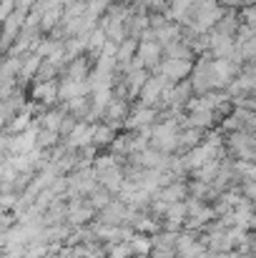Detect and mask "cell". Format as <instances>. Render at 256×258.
<instances>
[{"instance_id":"obj_1","label":"cell","mask_w":256,"mask_h":258,"mask_svg":"<svg viewBox=\"0 0 256 258\" xmlns=\"http://www.w3.org/2000/svg\"><path fill=\"white\" fill-rule=\"evenodd\" d=\"M209 50L216 55V60H231L234 53H236V43H234L231 35L214 30V33L209 35Z\"/></svg>"},{"instance_id":"obj_2","label":"cell","mask_w":256,"mask_h":258,"mask_svg":"<svg viewBox=\"0 0 256 258\" xmlns=\"http://www.w3.org/2000/svg\"><path fill=\"white\" fill-rule=\"evenodd\" d=\"M151 141L159 151H173L176 146H181V136L176 131V123H164V125L153 128Z\"/></svg>"},{"instance_id":"obj_3","label":"cell","mask_w":256,"mask_h":258,"mask_svg":"<svg viewBox=\"0 0 256 258\" xmlns=\"http://www.w3.org/2000/svg\"><path fill=\"white\" fill-rule=\"evenodd\" d=\"M161 76L166 78V81H171V83H176V81H181V78H186L193 68H191V60H173V58H169V60H164L161 63Z\"/></svg>"},{"instance_id":"obj_4","label":"cell","mask_w":256,"mask_h":258,"mask_svg":"<svg viewBox=\"0 0 256 258\" xmlns=\"http://www.w3.org/2000/svg\"><path fill=\"white\" fill-rule=\"evenodd\" d=\"M169 83L171 81H166L164 76H161V78H148V83L141 90V100H143V103H156V100H161V98L166 95V90L171 88Z\"/></svg>"},{"instance_id":"obj_5","label":"cell","mask_w":256,"mask_h":258,"mask_svg":"<svg viewBox=\"0 0 256 258\" xmlns=\"http://www.w3.org/2000/svg\"><path fill=\"white\" fill-rule=\"evenodd\" d=\"M234 71H236V66L231 60H214L211 63V83H214V88L226 86L229 78L234 76Z\"/></svg>"},{"instance_id":"obj_6","label":"cell","mask_w":256,"mask_h":258,"mask_svg":"<svg viewBox=\"0 0 256 258\" xmlns=\"http://www.w3.org/2000/svg\"><path fill=\"white\" fill-rule=\"evenodd\" d=\"M33 95L45 100V103H53L56 98H61V86L56 81H40L38 86L33 88Z\"/></svg>"},{"instance_id":"obj_7","label":"cell","mask_w":256,"mask_h":258,"mask_svg":"<svg viewBox=\"0 0 256 258\" xmlns=\"http://www.w3.org/2000/svg\"><path fill=\"white\" fill-rule=\"evenodd\" d=\"M93 138H95V128L88 123L73 125V131H71V146H88Z\"/></svg>"},{"instance_id":"obj_8","label":"cell","mask_w":256,"mask_h":258,"mask_svg":"<svg viewBox=\"0 0 256 258\" xmlns=\"http://www.w3.org/2000/svg\"><path fill=\"white\" fill-rule=\"evenodd\" d=\"M161 48H164V45H159V43H153V40H146V43H141V48H138V58H141L146 66H156L159 58H161Z\"/></svg>"},{"instance_id":"obj_9","label":"cell","mask_w":256,"mask_h":258,"mask_svg":"<svg viewBox=\"0 0 256 258\" xmlns=\"http://www.w3.org/2000/svg\"><path fill=\"white\" fill-rule=\"evenodd\" d=\"M88 90L85 81H76V78H68L63 86H61V98L63 100H73V98H83V93Z\"/></svg>"},{"instance_id":"obj_10","label":"cell","mask_w":256,"mask_h":258,"mask_svg":"<svg viewBox=\"0 0 256 258\" xmlns=\"http://www.w3.org/2000/svg\"><path fill=\"white\" fill-rule=\"evenodd\" d=\"M35 141H38V133H35V131H28V133L18 136V138L13 141V153H18V156H28L30 148L35 146Z\"/></svg>"},{"instance_id":"obj_11","label":"cell","mask_w":256,"mask_h":258,"mask_svg":"<svg viewBox=\"0 0 256 258\" xmlns=\"http://www.w3.org/2000/svg\"><path fill=\"white\" fill-rule=\"evenodd\" d=\"M153 110L151 108H146V105H141L133 115H131V120H128V125L131 128H146V125H151V120H153Z\"/></svg>"},{"instance_id":"obj_12","label":"cell","mask_w":256,"mask_h":258,"mask_svg":"<svg viewBox=\"0 0 256 258\" xmlns=\"http://www.w3.org/2000/svg\"><path fill=\"white\" fill-rule=\"evenodd\" d=\"M214 120V113L211 110H193L191 118H188V125L191 128H209Z\"/></svg>"},{"instance_id":"obj_13","label":"cell","mask_w":256,"mask_h":258,"mask_svg":"<svg viewBox=\"0 0 256 258\" xmlns=\"http://www.w3.org/2000/svg\"><path fill=\"white\" fill-rule=\"evenodd\" d=\"M100 183H103L108 190H118V188L123 185V175H121L118 168H113V171H108V173H100Z\"/></svg>"},{"instance_id":"obj_14","label":"cell","mask_w":256,"mask_h":258,"mask_svg":"<svg viewBox=\"0 0 256 258\" xmlns=\"http://www.w3.org/2000/svg\"><path fill=\"white\" fill-rule=\"evenodd\" d=\"M186 211H188V206H183V203H171L169 213H166V218H169L171 228H176L183 218H186Z\"/></svg>"},{"instance_id":"obj_15","label":"cell","mask_w":256,"mask_h":258,"mask_svg":"<svg viewBox=\"0 0 256 258\" xmlns=\"http://www.w3.org/2000/svg\"><path fill=\"white\" fill-rule=\"evenodd\" d=\"M181 196H183V185H169L161 193V201L164 203H181Z\"/></svg>"},{"instance_id":"obj_16","label":"cell","mask_w":256,"mask_h":258,"mask_svg":"<svg viewBox=\"0 0 256 258\" xmlns=\"http://www.w3.org/2000/svg\"><path fill=\"white\" fill-rule=\"evenodd\" d=\"M133 53H136V43H133V40L121 43V48H118V63H128Z\"/></svg>"},{"instance_id":"obj_17","label":"cell","mask_w":256,"mask_h":258,"mask_svg":"<svg viewBox=\"0 0 256 258\" xmlns=\"http://www.w3.org/2000/svg\"><path fill=\"white\" fill-rule=\"evenodd\" d=\"M131 253H133L131 243H113L111 246V258H128Z\"/></svg>"},{"instance_id":"obj_18","label":"cell","mask_w":256,"mask_h":258,"mask_svg":"<svg viewBox=\"0 0 256 258\" xmlns=\"http://www.w3.org/2000/svg\"><path fill=\"white\" fill-rule=\"evenodd\" d=\"M61 123H63V115H61V113H48V115L43 118V125H45L50 133H56V131L61 128Z\"/></svg>"},{"instance_id":"obj_19","label":"cell","mask_w":256,"mask_h":258,"mask_svg":"<svg viewBox=\"0 0 256 258\" xmlns=\"http://www.w3.org/2000/svg\"><path fill=\"white\" fill-rule=\"evenodd\" d=\"M131 246H133V253H148V251H151V241H148L146 236L131 238Z\"/></svg>"},{"instance_id":"obj_20","label":"cell","mask_w":256,"mask_h":258,"mask_svg":"<svg viewBox=\"0 0 256 258\" xmlns=\"http://www.w3.org/2000/svg\"><path fill=\"white\" fill-rule=\"evenodd\" d=\"M236 28H241V25L236 23V18H234V15H226V18L219 23V33H226V35H231Z\"/></svg>"},{"instance_id":"obj_21","label":"cell","mask_w":256,"mask_h":258,"mask_svg":"<svg viewBox=\"0 0 256 258\" xmlns=\"http://www.w3.org/2000/svg\"><path fill=\"white\" fill-rule=\"evenodd\" d=\"M88 216H90V208H78V206H71V223H83Z\"/></svg>"},{"instance_id":"obj_22","label":"cell","mask_w":256,"mask_h":258,"mask_svg":"<svg viewBox=\"0 0 256 258\" xmlns=\"http://www.w3.org/2000/svg\"><path fill=\"white\" fill-rule=\"evenodd\" d=\"M216 173H219V163H216V161H209V163L198 171V175H201V180H209V178H214Z\"/></svg>"},{"instance_id":"obj_23","label":"cell","mask_w":256,"mask_h":258,"mask_svg":"<svg viewBox=\"0 0 256 258\" xmlns=\"http://www.w3.org/2000/svg\"><path fill=\"white\" fill-rule=\"evenodd\" d=\"M126 113V103L123 100H113L111 108H108V118H121Z\"/></svg>"},{"instance_id":"obj_24","label":"cell","mask_w":256,"mask_h":258,"mask_svg":"<svg viewBox=\"0 0 256 258\" xmlns=\"http://www.w3.org/2000/svg\"><path fill=\"white\" fill-rule=\"evenodd\" d=\"M239 173H241L244 178H249V180L256 183V166L254 163H239Z\"/></svg>"},{"instance_id":"obj_25","label":"cell","mask_w":256,"mask_h":258,"mask_svg":"<svg viewBox=\"0 0 256 258\" xmlns=\"http://www.w3.org/2000/svg\"><path fill=\"white\" fill-rule=\"evenodd\" d=\"M95 143H108L111 141V128H95V138H93Z\"/></svg>"},{"instance_id":"obj_26","label":"cell","mask_w":256,"mask_h":258,"mask_svg":"<svg viewBox=\"0 0 256 258\" xmlns=\"http://www.w3.org/2000/svg\"><path fill=\"white\" fill-rule=\"evenodd\" d=\"M138 231H143V233H153V231H159V226H156L151 218H141V221H138Z\"/></svg>"},{"instance_id":"obj_27","label":"cell","mask_w":256,"mask_h":258,"mask_svg":"<svg viewBox=\"0 0 256 258\" xmlns=\"http://www.w3.org/2000/svg\"><path fill=\"white\" fill-rule=\"evenodd\" d=\"M244 20H246V25L256 33V8H246V10H244Z\"/></svg>"},{"instance_id":"obj_28","label":"cell","mask_w":256,"mask_h":258,"mask_svg":"<svg viewBox=\"0 0 256 258\" xmlns=\"http://www.w3.org/2000/svg\"><path fill=\"white\" fill-rule=\"evenodd\" d=\"M28 120H30V115H28V113H25V115H20V118H15V123H13V128H10V131H15V133H18V131H25V128H28Z\"/></svg>"},{"instance_id":"obj_29","label":"cell","mask_w":256,"mask_h":258,"mask_svg":"<svg viewBox=\"0 0 256 258\" xmlns=\"http://www.w3.org/2000/svg\"><path fill=\"white\" fill-rule=\"evenodd\" d=\"M201 136H198V131H188L186 136H181V146H191V143H196Z\"/></svg>"},{"instance_id":"obj_30","label":"cell","mask_w":256,"mask_h":258,"mask_svg":"<svg viewBox=\"0 0 256 258\" xmlns=\"http://www.w3.org/2000/svg\"><path fill=\"white\" fill-rule=\"evenodd\" d=\"M45 256V248L43 246H38V248H30L28 251V258H43Z\"/></svg>"},{"instance_id":"obj_31","label":"cell","mask_w":256,"mask_h":258,"mask_svg":"<svg viewBox=\"0 0 256 258\" xmlns=\"http://www.w3.org/2000/svg\"><path fill=\"white\" fill-rule=\"evenodd\" d=\"M244 190H246V196H249V198H254V201H256V183H254V180H249Z\"/></svg>"},{"instance_id":"obj_32","label":"cell","mask_w":256,"mask_h":258,"mask_svg":"<svg viewBox=\"0 0 256 258\" xmlns=\"http://www.w3.org/2000/svg\"><path fill=\"white\" fill-rule=\"evenodd\" d=\"M254 146H256V138H254Z\"/></svg>"}]
</instances>
